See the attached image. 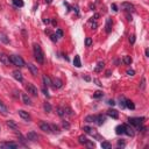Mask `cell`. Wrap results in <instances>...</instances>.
Here are the masks:
<instances>
[{"label": "cell", "instance_id": "51", "mask_svg": "<svg viewBox=\"0 0 149 149\" xmlns=\"http://www.w3.org/2000/svg\"><path fill=\"white\" fill-rule=\"evenodd\" d=\"M92 22V21H91ZM92 28H93V29H94V28H97V23L96 22H92Z\"/></svg>", "mask_w": 149, "mask_h": 149}, {"label": "cell", "instance_id": "50", "mask_svg": "<svg viewBox=\"0 0 149 149\" xmlns=\"http://www.w3.org/2000/svg\"><path fill=\"white\" fill-rule=\"evenodd\" d=\"M108 104L113 106V105H115V101H114V100H108Z\"/></svg>", "mask_w": 149, "mask_h": 149}, {"label": "cell", "instance_id": "32", "mask_svg": "<svg viewBox=\"0 0 149 149\" xmlns=\"http://www.w3.org/2000/svg\"><path fill=\"white\" fill-rule=\"evenodd\" d=\"M7 126L11 127V128H13V129H16V128H18L16 125H15V122H13L12 120H8V121H7Z\"/></svg>", "mask_w": 149, "mask_h": 149}, {"label": "cell", "instance_id": "46", "mask_svg": "<svg viewBox=\"0 0 149 149\" xmlns=\"http://www.w3.org/2000/svg\"><path fill=\"white\" fill-rule=\"evenodd\" d=\"M111 8H112V9H113V11H114V12H117V11H118V7H117V5H115V4H112Z\"/></svg>", "mask_w": 149, "mask_h": 149}, {"label": "cell", "instance_id": "28", "mask_svg": "<svg viewBox=\"0 0 149 149\" xmlns=\"http://www.w3.org/2000/svg\"><path fill=\"white\" fill-rule=\"evenodd\" d=\"M126 107H128L129 110H134V108H135V105L133 104L132 100H127L126 99Z\"/></svg>", "mask_w": 149, "mask_h": 149}, {"label": "cell", "instance_id": "44", "mask_svg": "<svg viewBox=\"0 0 149 149\" xmlns=\"http://www.w3.org/2000/svg\"><path fill=\"white\" fill-rule=\"evenodd\" d=\"M134 73H135V71L134 70H127V75H129V76H134Z\"/></svg>", "mask_w": 149, "mask_h": 149}, {"label": "cell", "instance_id": "18", "mask_svg": "<svg viewBox=\"0 0 149 149\" xmlns=\"http://www.w3.org/2000/svg\"><path fill=\"white\" fill-rule=\"evenodd\" d=\"M125 134H127L128 136H133V135H134L133 128H132V127H129L128 125H125Z\"/></svg>", "mask_w": 149, "mask_h": 149}, {"label": "cell", "instance_id": "33", "mask_svg": "<svg viewBox=\"0 0 149 149\" xmlns=\"http://www.w3.org/2000/svg\"><path fill=\"white\" fill-rule=\"evenodd\" d=\"M78 140H79V143H82V145H85V143L88 142V139L85 138V136H83V135H82V136H79V139H78Z\"/></svg>", "mask_w": 149, "mask_h": 149}, {"label": "cell", "instance_id": "22", "mask_svg": "<svg viewBox=\"0 0 149 149\" xmlns=\"http://www.w3.org/2000/svg\"><path fill=\"white\" fill-rule=\"evenodd\" d=\"M73 64H75V66L76 68H80L82 66V63H80V58L78 55H76L75 56V58H73Z\"/></svg>", "mask_w": 149, "mask_h": 149}, {"label": "cell", "instance_id": "11", "mask_svg": "<svg viewBox=\"0 0 149 149\" xmlns=\"http://www.w3.org/2000/svg\"><path fill=\"white\" fill-rule=\"evenodd\" d=\"M27 140H30V141H37L38 140V135L35 132H29L27 134Z\"/></svg>", "mask_w": 149, "mask_h": 149}, {"label": "cell", "instance_id": "15", "mask_svg": "<svg viewBox=\"0 0 149 149\" xmlns=\"http://www.w3.org/2000/svg\"><path fill=\"white\" fill-rule=\"evenodd\" d=\"M107 115L111 117V118H113V119L119 118V113L115 111V110H108V111H107Z\"/></svg>", "mask_w": 149, "mask_h": 149}, {"label": "cell", "instance_id": "6", "mask_svg": "<svg viewBox=\"0 0 149 149\" xmlns=\"http://www.w3.org/2000/svg\"><path fill=\"white\" fill-rule=\"evenodd\" d=\"M40 128H41V130H43L44 133H51V127H50L49 123L47 122H41L40 123Z\"/></svg>", "mask_w": 149, "mask_h": 149}, {"label": "cell", "instance_id": "38", "mask_svg": "<svg viewBox=\"0 0 149 149\" xmlns=\"http://www.w3.org/2000/svg\"><path fill=\"white\" fill-rule=\"evenodd\" d=\"M85 145L88 146L89 148H94V147H96V145H94V143H93V142L89 141V140H88V142H86V143H85Z\"/></svg>", "mask_w": 149, "mask_h": 149}, {"label": "cell", "instance_id": "34", "mask_svg": "<svg viewBox=\"0 0 149 149\" xmlns=\"http://www.w3.org/2000/svg\"><path fill=\"white\" fill-rule=\"evenodd\" d=\"M57 114L60 115V117H63V115L65 114L64 108H62V107H58V108H57Z\"/></svg>", "mask_w": 149, "mask_h": 149}, {"label": "cell", "instance_id": "47", "mask_svg": "<svg viewBox=\"0 0 149 149\" xmlns=\"http://www.w3.org/2000/svg\"><path fill=\"white\" fill-rule=\"evenodd\" d=\"M63 127H64V128H69L70 125H69L68 122H65V121H63Z\"/></svg>", "mask_w": 149, "mask_h": 149}, {"label": "cell", "instance_id": "29", "mask_svg": "<svg viewBox=\"0 0 149 149\" xmlns=\"http://www.w3.org/2000/svg\"><path fill=\"white\" fill-rule=\"evenodd\" d=\"M43 108H44V111H46L47 113L51 112V105H50L49 103H44V104H43Z\"/></svg>", "mask_w": 149, "mask_h": 149}, {"label": "cell", "instance_id": "21", "mask_svg": "<svg viewBox=\"0 0 149 149\" xmlns=\"http://www.w3.org/2000/svg\"><path fill=\"white\" fill-rule=\"evenodd\" d=\"M28 69L30 70L31 75H34V76H36V75H37V68H36L34 64H28Z\"/></svg>", "mask_w": 149, "mask_h": 149}, {"label": "cell", "instance_id": "40", "mask_svg": "<svg viewBox=\"0 0 149 149\" xmlns=\"http://www.w3.org/2000/svg\"><path fill=\"white\" fill-rule=\"evenodd\" d=\"M146 88V78L145 77H142V82H141V89L142 90H145Z\"/></svg>", "mask_w": 149, "mask_h": 149}, {"label": "cell", "instance_id": "30", "mask_svg": "<svg viewBox=\"0 0 149 149\" xmlns=\"http://www.w3.org/2000/svg\"><path fill=\"white\" fill-rule=\"evenodd\" d=\"M119 101H120V104H119V105H120V107H121V108H125V107H126V99H125L123 97H120Z\"/></svg>", "mask_w": 149, "mask_h": 149}, {"label": "cell", "instance_id": "54", "mask_svg": "<svg viewBox=\"0 0 149 149\" xmlns=\"http://www.w3.org/2000/svg\"><path fill=\"white\" fill-rule=\"evenodd\" d=\"M43 22H44V23H48V22H49V20H48V19H44V20H43Z\"/></svg>", "mask_w": 149, "mask_h": 149}, {"label": "cell", "instance_id": "24", "mask_svg": "<svg viewBox=\"0 0 149 149\" xmlns=\"http://www.w3.org/2000/svg\"><path fill=\"white\" fill-rule=\"evenodd\" d=\"M104 65H105L104 62H99V63L97 64V68L94 69V71H96V72H100V71L104 69Z\"/></svg>", "mask_w": 149, "mask_h": 149}, {"label": "cell", "instance_id": "19", "mask_svg": "<svg viewBox=\"0 0 149 149\" xmlns=\"http://www.w3.org/2000/svg\"><path fill=\"white\" fill-rule=\"evenodd\" d=\"M22 100H23V103L26 104V105H31V100L30 98L28 97V94H26V93H22Z\"/></svg>", "mask_w": 149, "mask_h": 149}, {"label": "cell", "instance_id": "43", "mask_svg": "<svg viewBox=\"0 0 149 149\" xmlns=\"http://www.w3.org/2000/svg\"><path fill=\"white\" fill-rule=\"evenodd\" d=\"M129 42L132 44H134V42H135V35H130L129 36Z\"/></svg>", "mask_w": 149, "mask_h": 149}, {"label": "cell", "instance_id": "13", "mask_svg": "<svg viewBox=\"0 0 149 149\" xmlns=\"http://www.w3.org/2000/svg\"><path fill=\"white\" fill-rule=\"evenodd\" d=\"M105 121H106V117H105V115H101V114L96 115V122L98 123V125H103Z\"/></svg>", "mask_w": 149, "mask_h": 149}, {"label": "cell", "instance_id": "25", "mask_svg": "<svg viewBox=\"0 0 149 149\" xmlns=\"http://www.w3.org/2000/svg\"><path fill=\"white\" fill-rule=\"evenodd\" d=\"M13 1V4H14V6H16V7H23V0H12Z\"/></svg>", "mask_w": 149, "mask_h": 149}, {"label": "cell", "instance_id": "7", "mask_svg": "<svg viewBox=\"0 0 149 149\" xmlns=\"http://www.w3.org/2000/svg\"><path fill=\"white\" fill-rule=\"evenodd\" d=\"M121 8L126 12H134V6L130 2H122L121 4Z\"/></svg>", "mask_w": 149, "mask_h": 149}, {"label": "cell", "instance_id": "1", "mask_svg": "<svg viewBox=\"0 0 149 149\" xmlns=\"http://www.w3.org/2000/svg\"><path fill=\"white\" fill-rule=\"evenodd\" d=\"M33 50H34L35 60L37 61V63L42 64L43 62H44V54H43V51H42V48L40 47V44L35 43L34 46H33Z\"/></svg>", "mask_w": 149, "mask_h": 149}, {"label": "cell", "instance_id": "53", "mask_svg": "<svg viewBox=\"0 0 149 149\" xmlns=\"http://www.w3.org/2000/svg\"><path fill=\"white\" fill-rule=\"evenodd\" d=\"M51 1L53 0H46V4H51Z\"/></svg>", "mask_w": 149, "mask_h": 149}, {"label": "cell", "instance_id": "14", "mask_svg": "<svg viewBox=\"0 0 149 149\" xmlns=\"http://www.w3.org/2000/svg\"><path fill=\"white\" fill-rule=\"evenodd\" d=\"M13 77H14L16 80H19V82H22V80H23L22 73L20 72L19 70H15V71H13Z\"/></svg>", "mask_w": 149, "mask_h": 149}, {"label": "cell", "instance_id": "48", "mask_svg": "<svg viewBox=\"0 0 149 149\" xmlns=\"http://www.w3.org/2000/svg\"><path fill=\"white\" fill-rule=\"evenodd\" d=\"M118 146H119V147H120V146H121V147H125V142H123V141H119Z\"/></svg>", "mask_w": 149, "mask_h": 149}, {"label": "cell", "instance_id": "31", "mask_svg": "<svg viewBox=\"0 0 149 149\" xmlns=\"http://www.w3.org/2000/svg\"><path fill=\"white\" fill-rule=\"evenodd\" d=\"M122 61L125 64H130V63H132V57H130V56H123Z\"/></svg>", "mask_w": 149, "mask_h": 149}, {"label": "cell", "instance_id": "3", "mask_svg": "<svg viewBox=\"0 0 149 149\" xmlns=\"http://www.w3.org/2000/svg\"><path fill=\"white\" fill-rule=\"evenodd\" d=\"M19 148V145L14 142H0V149H16Z\"/></svg>", "mask_w": 149, "mask_h": 149}, {"label": "cell", "instance_id": "8", "mask_svg": "<svg viewBox=\"0 0 149 149\" xmlns=\"http://www.w3.org/2000/svg\"><path fill=\"white\" fill-rule=\"evenodd\" d=\"M83 130H84L85 133L92 135V136H98V133H97V130L94 129V128H91V127H89V126H85L84 128H83Z\"/></svg>", "mask_w": 149, "mask_h": 149}, {"label": "cell", "instance_id": "10", "mask_svg": "<svg viewBox=\"0 0 149 149\" xmlns=\"http://www.w3.org/2000/svg\"><path fill=\"white\" fill-rule=\"evenodd\" d=\"M18 113H19V115L23 119V120H26V121H30V119H31V118H30V115L28 114V113H27L26 111H23V110H20V111L18 112Z\"/></svg>", "mask_w": 149, "mask_h": 149}, {"label": "cell", "instance_id": "39", "mask_svg": "<svg viewBox=\"0 0 149 149\" xmlns=\"http://www.w3.org/2000/svg\"><path fill=\"white\" fill-rule=\"evenodd\" d=\"M50 37H51V40H53L54 42H57L58 37H57V35H56V34H51V35H50Z\"/></svg>", "mask_w": 149, "mask_h": 149}, {"label": "cell", "instance_id": "41", "mask_svg": "<svg viewBox=\"0 0 149 149\" xmlns=\"http://www.w3.org/2000/svg\"><path fill=\"white\" fill-rule=\"evenodd\" d=\"M0 40H1V41H2L4 43H8V42H9V41H8V38H6V36H5V35H1Z\"/></svg>", "mask_w": 149, "mask_h": 149}, {"label": "cell", "instance_id": "2", "mask_svg": "<svg viewBox=\"0 0 149 149\" xmlns=\"http://www.w3.org/2000/svg\"><path fill=\"white\" fill-rule=\"evenodd\" d=\"M9 58H11L12 63H13L14 65H16V66H19V68L25 66V61L22 60V57H20V56H18V55H12Z\"/></svg>", "mask_w": 149, "mask_h": 149}, {"label": "cell", "instance_id": "5", "mask_svg": "<svg viewBox=\"0 0 149 149\" xmlns=\"http://www.w3.org/2000/svg\"><path fill=\"white\" fill-rule=\"evenodd\" d=\"M142 120H143L142 118H129L128 119V122H129L130 125H133V126H135V127H138L139 128V127L141 126Z\"/></svg>", "mask_w": 149, "mask_h": 149}, {"label": "cell", "instance_id": "26", "mask_svg": "<svg viewBox=\"0 0 149 149\" xmlns=\"http://www.w3.org/2000/svg\"><path fill=\"white\" fill-rule=\"evenodd\" d=\"M101 148H104V149H111L112 148V145L110 143V142H107V141H103V142H101Z\"/></svg>", "mask_w": 149, "mask_h": 149}, {"label": "cell", "instance_id": "52", "mask_svg": "<svg viewBox=\"0 0 149 149\" xmlns=\"http://www.w3.org/2000/svg\"><path fill=\"white\" fill-rule=\"evenodd\" d=\"M146 56H147V57H149V50L148 49H146Z\"/></svg>", "mask_w": 149, "mask_h": 149}, {"label": "cell", "instance_id": "16", "mask_svg": "<svg viewBox=\"0 0 149 149\" xmlns=\"http://www.w3.org/2000/svg\"><path fill=\"white\" fill-rule=\"evenodd\" d=\"M115 133L118 135H121V134H125V125H119L115 128Z\"/></svg>", "mask_w": 149, "mask_h": 149}, {"label": "cell", "instance_id": "49", "mask_svg": "<svg viewBox=\"0 0 149 149\" xmlns=\"http://www.w3.org/2000/svg\"><path fill=\"white\" fill-rule=\"evenodd\" d=\"M42 91H43V93H44V94H46V96H47V97H49V93H48V91H47L46 89H43Z\"/></svg>", "mask_w": 149, "mask_h": 149}, {"label": "cell", "instance_id": "23", "mask_svg": "<svg viewBox=\"0 0 149 149\" xmlns=\"http://www.w3.org/2000/svg\"><path fill=\"white\" fill-rule=\"evenodd\" d=\"M43 82H44V84H46L47 86H50V85L53 84L51 79H50V78L47 76V75H43Z\"/></svg>", "mask_w": 149, "mask_h": 149}, {"label": "cell", "instance_id": "20", "mask_svg": "<svg viewBox=\"0 0 149 149\" xmlns=\"http://www.w3.org/2000/svg\"><path fill=\"white\" fill-rule=\"evenodd\" d=\"M0 113H2V114H7L8 113V110H7V107L5 106V104L0 100Z\"/></svg>", "mask_w": 149, "mask_h": 149}, {"label": "cell", "instance_id": "37", "mask_svg": "<svg viewBox=\"0 0 149 149\" xmlns=\"http://www.w3.org/2000/svg\"><path fill=\"white\" fill-rule=\"evenodd\" d=\"M50 127H51V132H55V133L60 132V129H58V127L56 125H50Z\"/></svg>", "mask_w": 149, "mask_h": 149}, {"label": "cell", "instance_id": "17", "mask_svg": "<svg viewBox=\"0 0 149 149\" xmlns=\"http://www.w3.org/2000/svg\"><path fill=\"white\" fill-rule=\"evenodd\" d=\"M53 84H54V88L55 89H60V88H62L63 83H62V80L60 79V78H55L53 82Z\"/></svg>", "mask_w": 149, "mask_h": 149}, {"label": "cell", "instance_id": "9", "mask_svg": "<svg viewBox=\"0 0 149 149\" xmlns=\"http://www.w3.org/2000/svg\"><path fill=\"white\" fill-rule=\"evenodd\" d=\"M0 62L5 65H8L9 62H11V58H9V56L5 55V54H0Z\"/></svg>", "mask_w": 149, "mask_h": 149}, {"label": "cell", "instance_id": "45", "mask_svg": "<svg viewBox=\"0 0 149 149\" xmlns=\"http://www.w3.org/2000/svg\"><path fill=\"white\" fill-rule=\"evenodd\" d=\"M93 82H94V83H97V85H98V86H101V83H100V80L99 79H97V78H94V79H93Z\"/></svg>", "mask_w": 149, "mask_h": 149}, {"label": "cell", "instance_id": "35", "mask_svg": "<svg viewBox=\"0 0 149 149\" xmlns=\"http://www.w3.org/2000/svg\"><path fill=\"white\" fill-rule=\"evenodd\" d=\"M91 44H92V38L91 37H86V38H85V46L90 47Z\"/></svg>", "mask_w": 149, "mask_h": 149}, {"label": "cell", "instance_id": "42", "mask_svg": "<svg viewBox=\"0 0 149 149\" xmlns=\"http://www.w3.org/2000/svg\"><path fill=\"white\" fill-rule=\"evenodd\" d=\"M56 35H57V37H62V36H63V31H62L61 29H57V30H56Z\"/></svg>", "mask_w": 149, "mask_h": 149}, {"label": "cell", "instance_id": "12", "mask_svg": "<svg viewBox=\"0 0 149 149\" xmlns=\"http://www.w3.org/2000/svg\"><path fill=\"white\" fill-rule=\"evenodd\" d=\"M112 25H113V22H112L111 19H106V25H105V30H106L107 34H110L112 30Z\"/></svg>", "mask_w": 149, "mask_h": 149}, {"label": "cell", "instance_id": "4", "mask_svg": "<svg viewBox=\"0 0 149 149\" xmlns=\"http://www.w3.org/2000/svg\"><path fill=\"white\" fill-rule=\"evenodd\" d=\"M26 90L28 91V93H30L31 96H37L38 94V92H37V89L35 88L34 85L31 84V83H28V84L26 85Z\"/></svg>", "mask_w": 149, "mask_h": 149}, {"label": "cell", "instance_id": "36", "mask_svg": "<svg viewBox=\"0 0 149 149\" xmlns=\"http://www.w3.org/2000/svg\"><path fill=\"white\" fill-rule=\"evenodd\" d=\"M100 97H103V92L97 91L93 93V98H100Z\"/></svg>", "mask_w": 149, "mask_h": 149}, {"label": "cell", "instance_id": "27", "mask_svg": "<svg viewBox=\"0 0 149 149\" xmlns=\"http://www.w3.org/2000/svg\"><path fill=\"white\" fill-rule=\"evenodd\" d=\"M85 121H88V122H96V115H88L85 118Z\"/></svg>", "mask_w": 149, "mask_h": 149}]
</instances>
